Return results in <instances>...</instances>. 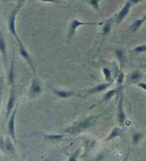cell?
<instances>
[{"label": "cell", "instance_id": "cell-28", "mask_svg": "<svg viewBox=\"0 0 146 161\" xmlns=\"http://www.w3.org/2000/svg\"><path fill=\"white\" fill-rule=\"evenodd\" d=\"M41 1H46V2H56V0H40Z\"/></svg>", "mask_w": 146, "mask_h": 161}, {"label": "cell", "instance_id": "cell-22", "mask_svg": "<svg viewBox=\"0 0 146 161\" xmlns=\"http://www.w3.org/2000/svg\"><path fill=\"white\" fill-rule=\"evenodd\" d=\"M90 125H91V123H89V121H84V123H82L81 124H80V125H79L78 128H86L90 126Z\"/></svg>", "mask_w": 146, "mask_h": 161}, {"label": "cell", "instance_id": "cell-2", "mask_svg": "<svg viewBox=\"0 0 146 161\" xmlns=\"http://www.w3.org/2000/svg\"><path fill=\"white\" fill-rule=\"evenodd\" d=\"M131 4H132L131 1H128V2H126V4H125L123 8L121 9V11L119 12L118 15H117V17H116V23L118 24H121V22H122L123 19L127 16L128 12L130 11V9H131Z\"/></svg>", "mask_w": 146, "mask_h": 161}, {"label": "cell", "instance_id": "cell-8", "mask_svg": "<svg viewBox=\"0 0 146 161\" xmlns=\"http://www.w3.org/2000/svg\"><path fill=\"white\" fill-rule=\"evenodd\" d=\"M0 49H1V54L3 55V58L5 60V59L7 58V54H6V44H5L4 39L3 38L2 34L0 35Z\"/></svg>", "mask_w": 146, "mask_h": 161}, {"label": "cell", "instance_id": "cell-24", "mask_svg": "<svg viewBox=\"0 0 146 161\" xmlns=\"http://www.w3.org/2000/svg\"><path fill=\"white\" fill-rule=\"evenodd\" d=\"M140 137H141V135H140V134H138V133L135 134L134 136H133V141H134V142L135 143H138V141H139V139H140Z\"/></svg>", "mask_w": 146, "mask_h": 161}, {"label": "cell", "instance_id": "cell-9", "mask_svg": "<svg viewBox=\"0 0 146 161\" xmlns=\"http://www.w3.org/2000/svg\"><path fill=\"white\" fill-rule=\"evenodd\" d=\"M145 19H137V20H135L134 22H133V24L131 26V29L132 31H136L137 29H139V27H140V26L142 25V24H143V22H145Z\"/></svg>", "mask_w": 146, "mask_h": 161}, {"label": "cell", "instance_id": "cell-12", "mask_svg": "<svg viewBox=\"0 0 146 161\" xmlns=\"http://www.w3.org/2000/svg\"><path fill=\"white\" fill-rule=\"evenodd\" d=\"M140 77H141V73L138 72V71H135V72H134L131 75V80H133V81H135V80H138L140 79Z\"/></svg>", "mask_w": 146, "mask_h": 161}, {"label": "cell", "instance_id": "cell-30", "mask_svg": "<svg viewBox=\"0 0 146 161\" xmlns=\"http://www.w3.org/2000/svg\"><path fill=\"white\" fill-rule=\"evenodd\" d=\"M19 1H21V2H23V1H25L26 0H19Z\"/></svg>", "mask_w": 146, "mask_h": 161}, {"label": "cell", "instance_id": "cell-11", "mask_svg": "<svg viewBox=\"0 0 146 161\" xmlns=\"http://www.w3.org/2000/svg\"><path fill=\"white\" fill-rule=\"evenodd\" d=\"M111 20L112 19H110L104 24V27L103 28V34L104 35L108 34L110 32L111 29Z\"/></svg>", "mask_w": 146, "mask_h": 161}, {"label": "cell", "instance_id": "cell-19", "mask_svg": "<svg viewBox=\"0 0 146 161\" xmlns=\"http://www.w3.org/2000/svg\"><path fill=\"white\" fill-rule=\"evenodd\" d=\"M115 94V90H112L110 91L108 93H107V94L105 96V100H109L111 99L113 96H114V94Z\"/></svg>", "mask_w": 146, "mask_h": 161}, {"label": "cell", "instance_id": "cell-26", "mask_svg": "<svg viewBox=\"0 0 146 161\" xmlns=\"http://www.w3.org/2000/svg\"><path fill=\"white\" fill-rule=\"evenodd\" d=\"M49 138L52 139H59L61 138V136H49Z\"/></svg>", "mask_w": 146, "mask_h": 161}, {"label": "cell", "instance_id": "cell-7", "mask_svg": "<svg viewBox=\"0 0 146 161\" xmlns=\"http://www.w3.org/2000/svg\"><path fill=\"white\" fill-rule=\"evenodd\" d=\"M14 101H15V96H14V92L13 90L11 93V95H10L9 99V102L7 105V118H8L9 115L11 113L12 108H13L14 106Z\"/></svg>", "mask_w": 146, "mask_h": 161}, {"label": "cell", "instance_id": "cell-25", "mask_svg": "<svg viewBox=\"0 0 146 161\" xmlns=\"http://www.w3.org/2000/svg\"><path fill=\"white\" fill-rule=\"evenodd\" d=\"M124 79V75L123 73H121L120 74H119V76H118V83H122L123 80Z\"/></svg>", "mask_w": 146, "mask_h": 161}, {"label": "cell", "instance_id": "cell-5", "mask_svg": "<svg viewBox=\"0 0 146 161\" xmlns=\"http://www.w3.org/2000/svg\"><path fill=\"white\" fill-rule=\"evenodd\" d=\"M123 97L121 96L120 101H119V106H118V120L119 123L123 125L125 121V115L123 109Z\"/></svg>", "mask_w": 146, "mask_h": 161}, {"label": "cell", "instance_id": "cell-13", "mask_svg": "<svg viewBox=\"0 0 146 161\" xmlns=\"http://www.w3.org/2000/svg\"><path fill=\"white\" fill-rule=\"evenodd\" d=\"M119 135H120V132H119V131L118 130L117 128L114 129V130L112 131V133H110V136H109L107 140H108V141H109V140H111L113 138H115V137H117V136H118Z\"/></svg>", "mask_w": 146, "mask_h": 161}, {"label": "cell", "instance_id": "cell-17", "mask_svg": "<svg viewBox=\"0 0 146 161\" xmlns=\"http://www.w3.org/2000/svg\"><path fill=\"white\" fill-rule=\"evenodd\" d=\"M5 146H6L7 149L10 150V151H12V150H14V146L12 144V143L10 142L9 139H7L6 141V142H5Z\"/></svg>", "mask_w": 146, "mask_h": 161}, {"label": "cell", "instance_id": "cell-3", "mask_svg": "<svg viewBox=\"0 0 146 161\" xmlns=\"http://www.w3.org/2000/svg\"><path fill=\"white\" fill-rule=\"evenodd\" d=\"M19 9V7L17 9H16L15 12L12 13V15H11V17H9V31L12 33V34L14 35V36H15L16 38L17 39V41H19L20 40H19V38L18 36H17V33H16V29H15V17L16 15H17V12H18V10Z\"/></svg>", "mask_w": 146, "mask_h": 161}, {"label": "cell", "instance_id": "cell-20", "mask_svg": "<svg viewBox=\"0 0 146 161\" xmlns=\"http://www.w3.org/2000/svg\"><path fill=\"white\" fill-rule=\"evenodd\" d=\"M100 0H90L89 1V4L92 5L94 8L98 9V2H99Z\"/></svg>", "mask_w": 146, "mask_h": 161}, {"label": "cell", "instance_id": "cell-1", "mask_svg": "<svg viewBox=\"0 0 146 161\" xmlns=\"http://www.w3.org/2000/svg\"><path fill=\"white\" fill-rule=\"evenodd\" d=\"M98 23H89V22H81L80 21L76 20V19H74L73 22H71V26H70V29H69V38H71L72 36H73L76 32V30L78 28L79 26L81 25H96Z\"/></svg>", "mask_w": 146, "mask_h": 161}, {"label": "cell", "instance_id": "cell-15", "mask_svg": "<svg viewBox=\"0 0 146 161\" xmlns=\"http://www.w3.org/2000/svg\"><path fill=\"white\" fill-rule=\"evenodd\" d=\"M56 95L60 96L61 98H66L68 96L71 95V93L66 92V91H57L56 92Z\"/></svg>", "mask_w": 146, "mask_h": 161}, {"label": "cell", "instance_id": "cell-6", "mask_svg": "<svg viewBox=\"0 0 146 161\" xmlns=\"http://www.w3.org/2000/svg\"><path fill=\"white\" fill-rule=\"evenodd\" d=\"M16 111L17 109L15 110V111L13 112V114H12L11 119H10L9 123V133L12 136V137L15 139V117L16 114Z\"/></svg>", "mask_w": 146, "mask_h": 161}, {"label": "cell", "instance_id": "cell-18", "mask_svg": "<svg viewBox=\"0 0 146 161\" xmlns=\"http://www.w3.org/2000/svg\"><path fill=\"white\" fill-rule=\"evenodd\" d=\"M14 64L12 63V65L11 67V70H10V72H9V82L10 83H13V80H14Z\"/></svg>", "mask_w": 146, "mask_h": 161}, {"label": "cell", "instance_id": "cell-27", "mask_svg": "<svg viewBox=\"0 0 146 161\" xmlns=\"http://www.w3.org/2000/svg\"><path fill=\"white\" fill-rule=\"evenodd\" d=\"M138 86L140 87H141L142 88L145 89V90L146 91V83H140L138 84Z\"/></svg>", "mask_w": 146, "mask_h": 161}, {"label": "cell", "instance_id": "cell-10", "mask_svg": "<svg viewBox=\"0 0 146 161\" xmlns=\"http://www.w3.org/2000/svg\"><path fill=\"white\" fill-rule=\"evenodd\" d=\"M109 86H110V83H103V84H100L97 86L96 87H95L92 89V90L91 91V93H96V92H100L101 91L104 90L107 88V87H108Z\"/></svg>", "mask_w": 146, "mask_h": 161}, {"label": "cell", "instance_id": "cell-29", "mask_svg": "<svg viewBox=\"0 0 146 161\" xmlns=\"http://www.w3.org/2000/svg\"><path fill=\"white\" fill-rule=\"evenodd\" d=\"M131 1L132 3H134V4H136V3L140 2V1H141V0H131Z\"/></svg>", "mask_w": 146, "mask_h": 161}, {"label": "cell", "instance_id": "cell-4", "mask_svg": "<svg viewBox=\"0 0 146 161\" xmlns=\"http://www.w3.org/2000/svg\"><path fill=\"white\" fill-rule=\"evenodd\" d=\"M18 42H19V51H20L21 55H22V57H24V59H25L27 61V62L29 63V64H30L31 67L33 68L32 64H31V59H30V57H29V54H28V52L26 51V49L24 48V46H23V44H22V42H21V41H18ZM33 69H34V68H33Z\"/></svg>", "mask_w": 146, "mask_h": 161}, {"label": "cell", "instance_id": "cell-21", "mask_svg": "<svg viewBox=\"0 0 146 161\" xmlns=\"http://www.w3.org/2000/svg\"><path fill=\"white\" fill-rule=\"evenodd\" d=\"M135 51L136 52H144L146 51V45L139 46L135 49Z\"/></svg>", "mask_w": 146, "mask_h": 161}, {"label": "cell", "instance_id": "cell-16", "mask_svg": "<svg viewBox=\"0 0 146 161\" xmlns=\"http://www.w3.org/2000/svg\"><path fill=\"white\" fill-rule=\"evenodd\" d=\"M103 72H104L105 78L108 80H110V78H111V74H110V70L106 69V68H104V69H103Z\"/></svg>", "mask_w": 146, "mask_h": 161}, {"label": "cell", "instance_id": "cell-31", "mask_svg": "<svg viewBox=\"0 0 146 161\" xmlns=\"http://www.w3.org/2000/svg\"><path fill=\"white\" fill-rule=\"evenodd\" d=\"M144 19H145V20H146V15L145 16V17H144Z\"/></svg>", "mask_w": 146, "mask_h": 161}, {"label": "cell", "instance_id": "cell-14", "mask_svg": "<svg viewBox=\"0 0 146 161\" xmlns=\"http://www.w3.org/2000/svg\"><path fill=\"white\" fill-rule=\"evenodd\" d=\"M31 91L34 93H38L41 91V87H40L39 85L34 82V83H33L32 87H31Z\"/></svg>", "mask_w": 146, "mask_h": 161}, {"label": "cell", "instance_id": "cell-23", "mask_svg": "<svg viewBox=\"0 0 146 161\" xmlns=\"http://www.w3.org/2000/svg\"><path fill=\"white\" fill-rule=\"evenodd\" d=\"M116 55L119 59H122L123 58V51L122 50H117L116 51Z\"/></svg>", "mask_w": 146, "mask_h": 161}]
</instances>
